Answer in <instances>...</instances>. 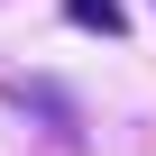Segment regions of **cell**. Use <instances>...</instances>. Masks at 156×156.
<instances>
[{
    "mask_svg": "<svg viewBox=\"0 0 156 156\" xmlns=\"http://www.w3.org/2000/svg\"><path fill=\"white\" fill-rule=\"evenodd\" d=\"M64 19H73V28H92V37H119V28H129L119 0H64Z\"/></svg>",
    "mask_w": 156,
    "mask_h": 156,
    "instance_id": "cell-1",
    "label": "cell"
}]
</instances>
